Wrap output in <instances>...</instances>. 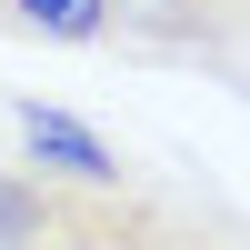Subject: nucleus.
Here are the masks:
<instances>
[{
    "label": "nucleus",
    "mask_w": 250,
    "mask_h": 250,
    "mask_svg": "<svg viewBox=\"0 0 250 250\" xmlns=\"http://www.w3.org/2000/svg\"><path fill=\"white\" fill-rule=\"evenodd\" d=\"M40 210H50V180L0 170V250H30V240H40Z\"/></svg>",
    "instance_id": "nucleus-3"
},
{
    "label": "nucleus",
    "mask_w": 250,
    "mask_h": 250,
    "mask_svg": "<svg viewBox=\"0 0 250 250\" xmlns=\"http://www.w3.org/2000/svg\"><path fill=\"white\" fill-rule=\"evenodd\" d=\"M20 150L50 180H80V190H120V150L90 130L80 110H50V100H20Z\"/></svg>",
    "instance_id": "nucleus-2"
},
{
    "label": "nucleus",
    "mask_w": 250,
    "mask_h": 250,
    "mask_svg": "<svg viewBox=\"0 0 250 250\" xmlns=\"http://www.w3.org/2000/svg\"><path fill=\"white\" fill-rule=\"evenodd\" d=\"M20 20H30V30H60V40H90L100 20H110V0H20Z\"/></svg>",
    "instance_id": "nucleus-4"
},
{
    "label": "nucleus",
    "mask_w": 250,
    "mask_h": 250,
    "mask_svg": "<svg viewBox=\"0 0 250 250\" xmlns=\"http://www.w3.org/2000/svg\"><path fill=\"white\" fill-rule=\"evenodd\" d=\"M30 250H250V230L200 220V210L150 200V190H80V180H50V210H40Z\"/></svg>",
    "instance_id": "nucleus-1"
}]
</instances>
